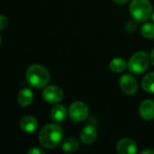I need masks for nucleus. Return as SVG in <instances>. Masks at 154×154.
<instances>
[{"instance_id":"20e7f679","label":"nucleus","mask_w":154,"mask_h":154,"mask_svg":"<svg viewBox=\"0 0 154 154\" xmlns=\"http://www.w3.org/2000/svg\"><path fill=\"white\" fill-rule=\"evenodd\" d=\"M151 62V58L145 51H137L135 52L128 60L127 68L130 72L133 74H143L149 68Z\"/></svg>"},{"instance_id":"9d476101","label":"nucleus","mask_w":154,"mask_h":154,"mask_svg":"<svg viewBox=\"0 0 154 154\" xmlns=\"http://www.w3.org/2000/svg\"><path fill=\"white\" fill-rule=\"evenodd\" d=\"M141 117L145 121H152L154 119V101L152 99L143 100L139 107Z\"/></svg>"},{"instance_id":"5701e85b","label":"nucleus","mask_w":154,"mask_h":154,"mask_svg":"<svg viewBox=\"0 0 154 154\" xmlns=\"http://www.w3.org/2000/svg\"><path fill=\"white\" fill-rule=\"evenodd\" d=\"M150 58H151V62L152 64L154 66V48L152 49V52H151V55H150Z\"/></svg>"},{"instance_id":"7ed1b4c3","label":"nucleus","mask_w":154,"mask_h":154,"mask_svg":"<svg viewBox=\"0 0 154 154\" xmlns=\"http://www.w3.org/2000/svg\"><path fill=\"white\" fill-rule=\"evenodd\" d=\"M129 12L134 20L143 23L152 14V5L149 0H133L129 6Z\"/></svg>"},{"instance_id":"a211bd4d","label":"nucleus","mask_w":154,"mask_h":154,"mask_svg":"<svg viewBox=\"0 0 154 154\" xmlns=\"http://www.w3.org/2000/svg\"><path fill=\"white\" fill-rule=\"evenodd\" d=\"M137 21L136 20H130L126 23L125 24V31L129 33H134L137 28H138V24H137Z\"/></svg>"},{"instance_id":"f257e3e1","label":"nucleus","mask_w":154,"mask_h":154,"mask_svg":"<svg viewBox=\"0 0 154 154\" xmlns=\"http://www.w3.org/2000/svg\"><path fill=\"white\" fill-rule=\"evenodd\" d=\"M38 138L42 147L54 149L63 140V130L58 124H48L42 128Z\"/></svg>"},{"instance_id":"9b49d317","label":"nucleus","mask_w":154,"mask_h":154,"mask_svg":"<svg viewBox=\"0 0 154 154\" xmlns=\"http://www.w3.org/2000/svg\"><path fill=\"white\" fill-rule=\"evenodd\" d=\"M38 120L32 116H25L20 120V128L26 134H32L38 128Z\"/></svg>"},{"instance_id":"dca6fc26","label":"nucleus","mask_w":154,"mask_h":154,"mask_svg":"<svg viewBox=\"0 0 154 154\" xmlns=\"http://www.w3.org/2000/svg\"><path fill=\"white\" fill-rule=\"evenodd\" d=\"M142 88L144 91L154 94V71L144 76L142 80Z\"/></svg>"},{"instance_id":"f8f14e48","label":"nucleus","mask_w":154,"mask_h":154,"mask_svg":"<svg viewBox=\"0 0 154 154\" xmlns=\"http://www.w3.org/2000/svg\"><path fill=\"white\" fill-rule=\"evenodd\" d=\"M50 116L52 121L55 123H62L66 120L67 117V109L64 106L60 104H54L51 107Z\"/></svg>"},{"instance_id":"0eeeda50","label":"nucleus","mask_w":154,"mask_h":154,"mask_svg":"<svg viewBox=\"0 0 154 154\" xmlns=\"http://www.w3.org/2000/svg\"><path fill=\"white\" fill-rule=\"evenodd\" d=\"M119 85L124 93L126 95H134L138 91V82L136 79L130 74H124L119 79Z\"/></svg>"},{"instance_id":"412c9836","label":"nucleus","mask_w":154,"mask_h":154,"mask_svg":"<svg viewBox=\"0 0 154 154\" xmlns=\"http://www.w3.org/2000/svg\"><path fill=\"white\" fill-rule=\"evenodd\" d=\"M141 154H154V150L152 149H145L141 152Z\"/></svg>"},{"instance_id":"2eb2a0df","label":"nucleus","mask_w":154,"mask_h":154,"mask_svg":"<svg viewBox=\"0 0 154 154\" xmlns=\"http://www.w3.org/2000/svg\"><path fill=\"white\" fill-rule=\"evenodd\" d=\"M110 69L115 73H122L127 68V63L123 58H114L109 63Z\"/></svg>"},{"instance_id":"aec40b11","label":"nucleus","mask_w":154,"mask_h":154,"mask_svg":"<svg viewBox=\"0 0 154 154\" xmlns=\"http://www.w3.org/2000/svg\"><path fill=\"white\" fill-rule=\"evenodd\" d=\"M27 153L28 154H44V151L43 150H42V149H40V148H36V147H33V148H32L31 150H29L28 152H27Z\"/></svg>"},{"instance_id":"6ab92c4d","label":"nucleus","mask_w":154,"mask_h":154,"mask_svg":"<svg viewBox=\"0 0 154 154\" xmlns=\"http://www.w3.org/2000/svg\"><path fill=\"white\" fill-rule=\"evenodd\" d=\"M8 25V19L5 15L1 14L0 15V30H4Z\"/></svg>"},{"instance_id":"6e6552de","label":"nucleus","mask_w":154,"mask_h":154,"mask_svg":"<svg viewBox=\"0 0 154 154\" xmlns=\"http://www.w3.org/2000/svg\"><path fill=\"white\" fill-rule=\"evenodd\" d=\"M116 149L119 154H135L138 152V145L131 138H123L117 142Z\"/></svg>"},{"instance_id":"ddd939ff","label":"nucleus","mask_w":154,"mask_h":154,"mask_svg":"<svg viewBox=\"0 0 154 154\" xmlns=\"http://www.w3.org/2000/svg\"><path fill=\"white\" fill-rule=\"evenodd\" d=\"M33 101V92L28 88L21 89L17 95V102L23 107L29 106Z\"/></svg>"},{"instance_id":"423d86ee","label":"nucleus","mask_w":154,"mask_h":154,"mask_svg":"<svg viewBox=\"0 0 154 154\" xmlns=\"http://www.w3.org/2000/svg\"><path fill=\"white\" fill-rule=\"evenodd\" d=\"M42 96L45 102L49 104H58L62 101L64 97V93L60 87L51 85L44 88Z\"/></svg>"},{"instance_id":"f3484780","label":"nucleus","mask_w":154,"mask_h":154,"mask_svg":"<svg viewBox=\"0 0 154 154\" xmlns=\"http://www.w3.org/2000/svg\"><path fill=\"white\" fill-rule=\"evenodd\" d=\"M141 33L146 39H153L154 38V23H145L141 26Z\"/></svg>"},{"instance_id":"1a4fd4ad","label":"nucleus","mask_w":154,"mask_h":154,"mask_svg":"<svg viewBox=\"0 0 154 154\" xmlns=\"http://www.w3.org/2000/svg\"><path fill=\"white\" fill-rule=\"evenodd\" d=\"M97 137V129L94 125H86L80 132L79 139L82 143L86 145L92 144Z\"/></svg>"},{"instance_id":"b1692460","label":"nucleus","mask_w":154,"mask_h":154,"mask_svg":"<svg viewBox=\"0 0 154 154\" xmlns=\"http://www.w3.org/2000/svg\"><path fill=\"white\" fill-rule=\"evenodd\" d=\"M152 20H153V22H154V12L152 13Z\"/></svg>"},{"instance_id":"f03ea898","label":"nucleus","mask_w":154,"mask_h":154,"mask_svg":"<svg viewBox=\"0 0 154 154\" xmlns=\"http://www.w3.org/2000/svg\"><path fill=\"white\" fill-rule=\"evenodd\" d=\"M25 78L28 84L32 88H42L48 85L51 79V75L44 66L40 64H32L26 69Z\"/></svg>"},{"instance_id":"4468645a","label":"nucleus","mask_w":154,"mask_h":154,"mask_svg":"<svg viewBox=\"0 0 154 154\" xmlns=\"http://www.w3.org/2000/svg\"><path fill=\"white\" fill-rule=\"evenodd\" d=\"M79 148V142L75 137H67L64 140H62L61 143V149L63 152H75Z\"/></svg>"},{"instance_id":"4be33fe9","label":"nucleus","mask_w":154,"mask_h":154,"mask_svg":"<svg viewBox=\"0 0 154 154\" xmlns=\"http://www.w3.org/2000/svg\"><path fill=\"white\" fill-rule=\"evenodd\" d=\"M112 1L116 5H124V4L127 3L129 0H112Z\"/></svg>"},{"instance_id":"39448f33","label":"nucleus","mask_w":154,"mask_h":154,"mask_svg":"<svg viewBox=\"0 0 154 154\" xmlns=\"http://www.w3.org/2000/svg\"><path fill=\"white\" fill-rule=\"evenodd\" d=\"M89 115V108L82 101H75L69 108V116L74 122H83Z\"/></svg>"}]
</instances>
